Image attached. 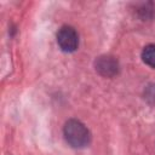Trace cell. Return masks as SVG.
<instances>
[{"label": "cell", "instance_id": "obj_1", "mask_svg": "<svg viewBox=\"0 0 155 155\" xmlns=\"http://www.w3.org/2000/svg\"><path fill=\"white\" fill-rule=\"evenodd\" d=\"M64 138L73 148H84L90 142V131L79 120L71 119L64 125Z\"/></svg>", "mask_w": 155, "mask_h": 155}, {"label": "cell", "instance_id": "obj_2", "mask_svg": "<svg viewBox=\"0 0 155 155\" xmlns=\"http://www.w3.org/2000/svg\"><path fill=\"white\" fill-rule=\"evenodd\" d=\"M57 42L64 52H73L78 48L79 35L73 27L64 25L57 33Z\"/></svg>", "mask_w": 155, "mask_h": 155}, {"label": "cell", "instance_id": "obj_3", "mask_svg": "<svg viewBox=\"0 0 155 155\" xmlns=\"http://www.w3.org/2000/svg\"><path fill=\"white\" fill-rule=\"evenodd\" d=\"M117 62L114 57L103 56L96 61V69L103 76H114L117 73Z\"/></svg>", "mask_w": 155, "mask_h": 155}, {"label": "cell", "instance_id": "obj_4", "mask_svg": "<svg viewBox=\"0 0 155 155\" xmlns=\"http://www.w3.org/2000/svg\"><path fill=\"white\" fill-rule=\"evenodd\" d=\"M142 58L148 65H150L151 68H155V45L145 46L142 52Z\"/></svg>", "mask_w": 155, "mask_h": 155}]
</instances>
